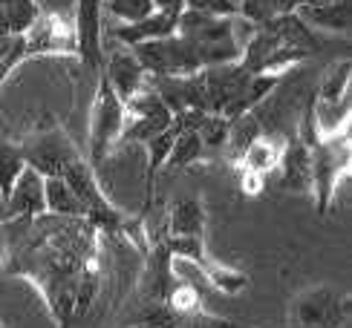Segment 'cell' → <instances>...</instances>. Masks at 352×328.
Returning a JSON list of instances; mask_svg holds the SVG:
<instances>
[{
    "label": "cell",
    "instance_id": "2e32d148",
    "mask_svg": "<svg viewBox=\"0 0 352 328\" xmlns=\"http://www.w3.org/2000/svg\"><path fill=\"white\" fill-rule=\"evenodd\" d=\"M47 213V204H43V176L35 170H23V176L18 178V185L12 187L9 199L3 202V225H26L38 216Z\"/></svg>",
    "mask_w": 352,
    "mask_h": 328
},
{
    "label": "cell",
    "instance_id": "277c9868",
    "mask_svg": "<svg viewBox=\"0 0 352 328\" xmlns=\"http://www.w3.org/2000/svg\"><path fill=\"white\" fill-rule=\"evenodd\" d=\"M202 84H205V110L237 124L274 93L280 78L252 75L248 69L240 67V61H234L202 69Z\"/></svg>",
    "mask_w": 352,
    "mask_h": 328
},
{
    "label": "cell",
    "instance_id": "d6a6232c",
    "mask_svg": "<svg viewBox=\"0 0 352 328\" xmlns=\"http://www.w3.org/2000/svg\"><path fill=\"white\" fill-rule=\"evenodd\" d=\"M237 328H252V325H240V323H237Z\"/></svg>",
    "mask_w": 352,
    "mask_h": 328
},
{
    "label": "cell",
    "instance_id": "7a4b0ae2",
    "mask_svg": "<svg viewBox=\"0 0 352 328\" xmlns=\"http://www.w3.org/2000/svg\"><path fill=\"white\" fill-rule=\"evenodd\" d=\"M320 49V38L312 26H306L298 14H283L266 23H257L245 38L240 67L252 75L283 78L292 67L303 64Z\"/></svg>",
    "mask_w": 352,
    "mask_h": 328
},
{
    "label": "cell",
    "instance_id": "603a6c76",
    "mask_svg": "<svg viewBox=\"0 0 352 328\" xmlns=\"http://www.w3.org/2000/svg\"><path fill=\"white\" fill-rule=\"evenodd\" d=\"M197 164H211L208 147L202 144V139L197 136V130H176L173 150L168 156L165 167L168 170H185V167H197Z\"/></svg>",
    "mask_w": 352,
    "mask_h": 328
},
{
    "label": "cell",
    "instance_id": "d4e9b609",
    "mask_svg": "<svg viewBox=\"0 0 352 328\" xmlns=\"http://www.w3.org/2000/svg\"><path fill=\"white\" fill-rule=\"evenodd\" d=\"M26 170V159L18 141L12 139H0V199H9L12 187L18 185V178Z\"/></svg>",
    "mask_w": 352,
    "mask_h": 328
},
{
    "label": "cell",
    "instance_id": "1f68e13d",
    "mask_svg": "<svg viewBox=\"0 0 352 328\" xmlns=\"http://www.w3.org/2000/svg\"><path fill=\"white\" fill-rule=\"evenodd\" d=\"M0 328H9V325H6V323H3V320H0Z\"/></svg>",
    "mask_w": 352,
    "mask_h": 328
},
{
    "label": "cell",
    "instance_id": "30bf717a",
    "mask_svg": "<svg viewBox=\"0 0 352 328\" xmlns=\"http://www.w3.org/2000/svg\"><path fill=\"white\" fill-rule=\"evenodd\" d=\"M162 239L170 248L173 259L194 262L199 271L205 274V279L211 282V288H217L219 294L234 296V294H243L245 291L248 274L240 271V268H231V265L217 262L211 253H208V248H205V236H194V239H168V236H162Z\"/></svg>",
    "mask_w": 352,
    "mask_h": 328
},
{
    "label": "cell",
    "instance_id": "83f0119b",
    "mask_svg": "<svg viewBox=\"0 0 352 328\" xmlns=\"http://www.w3.org/2000/svg\"><path fill=\"white\" fill-rule=\"evenodd\" d=\"M185 9L208 14V18H240L237 0H185Z\"/></svg>",
    "mask_w": 352,
    "mask_h": 328
},
{
    "label": "cell",
    "instance_id": "44dd1931",
    "mask_svg": "<svg viewBox=\"0 0 352 328\" xmlns=\"http://www.w3.org/2000/svg\"><path fill=\"white\" fill-rule=\"evenodd\" d=\"M43 6L38 0H0V43L21 40L41 18Z\"/></svg>",
    "mask_w": 352,
    "mask_h": 328
},
{
    "label": "cell",
    "instance_id": "ba28073f",
    "mask_svg": "<svg viewBox=\"0 0 352 328\" xmlns=\"http://www.w3.org/2000/svg\"><path fill=\"white\" fill-rule=\"evenodd\" d=\"M349 320V294L335 285H312L292 296L289 328H344Z\"/></svg>",
    "mask_w": 352,
    "mask_h": 328
},
{
    "label": "cell",
    "instance_id": "4dcf8cb0",
    "mask_svg": "<svg viewBox=\"0 0 352 328\" xmlns=\"http://www.w3.org/2000/svg\"><path fill=\"white\" fill-rule=\"evenodd\" d=\"M12 43H14V40H12ZM12 43H0V61H3V55L12 49Z\"/></svg>",
    "mask_w": 352,
    "mask_h": 328
},
{
    "label": "cell",
    "instance_id": "d6986e66",
    "mask_svg": "<svg viewBox=\"0 0 352 328\" xmlns=\"http://www.w3.org/2000/svg\"><path fill=\"white\" fill-rule=\"evenodd\" d=\"M205 225H208V213H205L202 199L185 196L170 204L162 236H168V239H194V236H205Z\"/></svg>",
    "mask_w": 352,
    "mask_h": 328
},
{
    "label": "cell",
    "instance_id": "5b68a950",
    "mask_svg": "<svg viewBox=\"0 0 352 328\" xmlns=\"http://www.w3.org/2000/svg\"><path fill=\"white\" fill-rule=\"evenodd\" d=\"M133 55L148 78H188L211 67L208 55L199 49V43L182 32L162 40L139 43V47H133Z\"/></svg>",
    "mask_w": 352,
    "mask_h": 328
},
{
    "label": "cell",
    "instance_id": "52a82bcc",
    "mask_svg": "<svg viewBox=\"0 0 352 328\" xmlns=\"http://www.w3.org/2000/svg\"><path fill=\"white\" fill-rule=\"evenodd\" d=\"M18 144L23 150L26 167L41 173L43 178L61 176V170L67 167V164L81 156V150L76 147V141H72L67 127L52 115H43Z\"/></svg>",
    "mask_w": 352,
    "mask_h": 328
},
{
    "label": "cell",
    "instance_id": "ffe728a7",
    "mask_svg": "<svg viewBox=\"0 0 352 328\" xmlns=\"http://www.w3.org/2000/svg\"><path fill=\"white\" fill-rule=\"evenodd\" d=\"M280 173V187L303 193L312 187V170H309V147H306L298 136H289L283 144V156L277 164Z\"/></svg>",
    "mask_w": 352,
    "mask_h": 328
},
{
    "label": "cell",
    "instance_id": "4fadbf2b",
    "mask_svg": "<svg viewBox=\"0 0 352 328\" xmlns=\"http://www.w3.org/2000/svg\"><path fill=\"white\" fill-rule=\"evenodd\" d=\"M142 277H139V288H136V300L133 303H165L173 285L179 282L173 268V253L165 245L162 236L151 239V248L142 253Z\"/></svg>",
    "mask_w": 352,
    "mask_h": 328
},
{
    "label": "cell",
    "instance_id": "7402d4cb",
    "mask_svg": "<svg viewBox=\"0 0 352 328\" xmlns=\"http://www.w3.org/2000/svg\"><path fill=\"white\" fill-rule=\"evenodd\" d=\"M298 18L312 26L315 32L318 29H327V32H338V35H349V0H335V3L327 6H300Z\"/></svg>",
    "mask_w": 352,
    "mask_h": 328
},
{
    "label": "cell",
    "instance_id": "9c48e42d",
    "mask_svg": "<svg viewBox=\"0 0 352 328\" xmlns=\"http://www.w3.org/2000/svg\"><path fill=\"white\" fill-rule=\"evenodd\" d=\"M26 61L32 58H76V29L72 18L58 9H43L32 29L23 35Z\"/></svg>",
    "mask_w": 352,
    "mask_h": 328
},
{
    "label": "cell",
    "instance_id": "836d02e7",
    "mask_svg": "<svg viewBox=\"0 0 352 328\" xmlns=\"http://www.w3.org/2000/svg\"><path fill=\"white\" fill-rule=\"evenodd\" d=\"M237 3H240V0H237Z\"/></svg>",
    "mask_w": 352,
    "mask_h": 328
},
{
    "label": "cell",
    "instance_id": "6da1fadb",
    "mask_svg": "<svg viewBox=\"0 0 352 328\" xmlns=\"http://www.w3.org/2000/svg\"><path fill=\"white\" fill-rule=\"evenodd\" d=\"M9 265L3 277L32 285L55 328H76L104 282L101 233L87 219L43 213L26 225H3Z\"/></svg>",
    "mask_w": 352,
    "mask_h": 328
},
{
    "label": "cell",
    "instance_id": "3957f363",
    "mask_svg": "<svg viewBox=\"0 0 352 328\" xmlns=\"http://www.w3.org/2000/svg\"><path fill=\"white\" fill-rule=\"evenodd\" d=\"M295 136L309 147V170H312L309 193L315 196L318 216H327L335 199V190L349 176V167H352V127H341L335 132H327V136H318L315 104L309 93L303 101V113H300Z\"/></svg>",
    "mask_w": 352,
    "mask_h": 328
},
{
    "label": "cell",
    "instance_id": "9a60e30c",
    "mask_svg": "<svg viewBox=\"0 0 352 328\" xmlns=\"http://www.w3.org/2000/svg\"><path fill=\"white\" fill-rule=\"evenodd\" d=\"M179 14H182V6H159L144 21H139V23H119V26H113L110 35L119 40L122 47L133 49V47H139V43L162 40V38L176 35V29H179Z\"/></svg>",
    "mask_w": 352,
    "mask_h": 328
},
{
    "label": "cell",
    "instance_id": "f546056e",
    "mask_svg": "<svg viewBox=\"0 0 352 328\" xmlns=\"http://www.w3.org/2000/svg\"><path fill=\"white\" fill-rule=\"evenodd\" d=\"M6 265H9V242L0 236V274H6Z\"/></svg>",
    "mask_w": 352,
    "mask_h": 328
},
{
    "label": "cell",
    "instance_id": "f1b7e54d",
    "mask_svg": "<svg viewBox=\"0 0 352 328\" xmlns=\"http://www.w3.org/2000/svg\"><path fill=\"white\" fill-rule=\"evenodd\" d=\"M237 185L243 190V196H260L263 187H266V176L248 173V170H237Z\"/></svg>",
    "mask_w": 352,
    "mask_h": 328
},
{
    "label": "cell",
    "instance_id": "5bb4252c",
    "mask_svg": "<svg viewBox=\"0 0 352 328\" xmlns=\"http://www.w3.org/2000/svg\"><path fill=\"white\" fill-rule=\"evenodd\" d=\"M127 328H237V323L217 317L205 308L190 314H173L165 303H130Z\"/></svg>",
    "mask_w": 352,
    "mask_h": 328
},
{
    "label": "cell",
    "instance_id": "ac0fdd59",
    "mask_svg": "<svg viewBox=\"0 0 352 328\" xmlns=\"http://www.w3.org/2000/svg\"><path fill=\"white\" fill-rule=\"evenodd\" d=\"M104 78L110 81V86H113V93L119 95L122 101H130L133 98L139 89L148 84V75H144V69H142V64L136 61V55H133V49H116L113 55H107L104 58Z\"/></svg>",
    "mask_w": 352,
    "mask_h": 328
},
{
    "label": "cell",
    "instance_id": "484cf974",
    "mask_svg": "<svg viewBox=\"0 0 352 328\" xmlns=\"http://www.w3.org/2000/svg\"><path fill=\"white\" fill-rule=\"evenodd\" d=\"M303 6V0H240V18L252 26L266 23L283 14H295Z\"/></svg>",
    "mask_w": 352,
    "mask_h": 328
},
{
    "label": "cell",
    "instance_id": "e0dca14e",
    "mask_svg": "<svg viewBox=\"0 0 352 328\" xmlns=\"http://www.w3.org/2000/svg\"><path fill=\"white\" fill-rule=\"evenodd\" d=\"M283 136H272V132H252V139L240 144V150L234 153V170H248V173H257V176H269L277 170L283 156Z\"/></svg>",
    "mask_w": 352,
    "mask_h": 328
},
{
    "label": "cell",
    "instance_id": "8fae6325",
    "mask_svg": "<svg viewBox=\"0 0 352 328\" xmlns=\"http://www.w3.org/2000/svg\"><path fill=\"white\" fill-rule=\"evenodd\" d=\"M101 14H104V0H76V58L81 61L87 75H93L98 81L101 69H104V23H101Z\"/></svg>",
    "mask_w": 352,
    "mask_h": 328
},
{
    "label": "cell",
    "instance_id": "4316f807",
    "mask_svg": "<svg viewBox=\"0 0 352 328\" xmlns=\"http://www.w3.org/2000/svg\"><path fill=\"white\" fill-rule=\"evenodd\" d=\"M104 9L119 18V23H139L156 9L153 0H104Z\"/></svg>",
    "mask_w": 352,
    "mask_h": 328
},
{
    "label": "cell",
    "instance_id": "7c38bea8",
    "mask_svg": "<svg viewBox=\"0 0 352 328\" xmlns=\"http://www.w3.org/2000/svg\"><path fill=\"white\" fill-rule=\"evenodd\" d=\"M124 110H127V124H124V136L122 141H148L153 136H159V132L170 130L173 124V115L168 110V104L159 98V93L144 84L139 93L124 101Z\"/></svg>",
    "mask_w": 352,
    "mask_h": 328
},
{
    "label": "cell",
    "instance_id": "8992f818",
    "mask_svg": "<svg viewBox=\"0 0 352 328\" xmlns=\"http://www.w3.org/2000/svg\"><path fill=\"white\" fill-rule=\"evenodd\" d=\"M124 124H127L124 101L113 93L110 81L101 72L96 81L93 107H90V132H87V156H84L93 167L104 164L113 156L116 147L122 144Z\"/></svg>",
    "mask_w": 352,
    "mask_h": 328
},
{
    "label": "cell",
    "instance_id": "cb8c5ba5",
    "mask_svg": "<svg viewBox=\"0 0 352 328\" xmlns=\"http://www.w3.org/2000/svg\"><path fill=\"white\" fill-rule=\"evenodd\" d=\"M43 204H47L50 216H67V219H84L81 202L72 196V190L61 176H47L43 178Z\"/></svg>",
    "mask_w": 352,
    "mask_h": 328
}]
</instances>
